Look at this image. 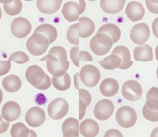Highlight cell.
<instances>
[{"mask_svg":"<svg viewBox=\"0 0 158 137\" xmlns=\"http://www.w3.org/2000/svg\"><path fill=\"white\" fill-rule=\"evenodd\" d=\"M49 44V42L45 36L40 33H33L28 39L26 47L31 55L40 56L47 51Z\"/></svg>","mask_w":158,"mask_h":137,"instance_id":"6da1fadb","label":"cell"},{"mask_svg":"<svg viewBox=\"0 0 158 137\" xmlns=\"http://www.w3.org/2000/svg\"><path fill=\"white\" fill-rule=\"evenodd\" d=\"M113 44L111 39L108 35L97 33L90 41V48L96 56H102L110 52Z\"/></svg>","mask_w":158,"mask_h":137,"instance_id":"7a4b0ae2","label":"cell"},{"mask_svg":"<svg viewBox=\"0 0 158 137\" xmlns=\"http://www.w3.org/2000/svg\"><path fill=\"white\" fill-rule=\"evenodd\" d=\"M116 119L121 127L128 129L135 124L137 120V114L135 110L132 107L124 106L117 110Z\"/></svg>","mask_w":158,"mask_h":137,"instance_id":"3957f363","label":"cell"},{"mask_svg":"<svg viewBox=\"0 0 158 137\" xmlns=\"http://www.w3.org/2000/svg\"><path fill=\"white\" fill-rule=\"evenodd\" d=\"M69 110L68 102L63 98H57L53 100L48 105V112L50 118L54 120H60L64 118Z\"/></svg>","mask_w":158,"mask_h":137,"instance_id":"277c9868","label":"cell"},{"mask_svg":"<svg viewBox=\"0 0 158 137\" xmlns=\"http://www.w3.org/2000/svg\"><path fill=\"white\" fill-rule=\"evenodd\" d=\"M79 74L81 82L89 87L96 86L101 77L99 69L92 65L82 67Z\"/></svg>","mask_w":158,"mask_h":137,"instance_id":"5b68a950","label":"cell"},{"mask_svg":"<svg viewBox=\"0 0 158 137\" xmlns=\"http://www.w3.org/2000/svg\"><path fill=\"white\" fill-rule=\"evenodd\" d=\"M122 94L127 100L135 102L142 97L143 89L139 82L134 80H129L123 84Z\"/></svg>","mask_w":158,"mask_h":137,"instance_id":"8992f818","label":"cell"},{"mask_svg":"<svg viewBox=\"0 0 158 137\" xmlns=\"http://www.w3.org/2000/svg\"><path fill=\"white\" fill-rule=\"evenodd\" d=\"M32 28L30 22L24 17L14 19L10 25L12 34L17 38H24L31 32Z\"/></svg>","mask_w":158,"mask_h":137,"instance_id":"52a82bcc","label":"cell"},{"mask_svg":"<svg viewBox=\"0 0 158 137\" xmlns=\"http://www.w3.org/2000/svg\"><path fill=\"white\" fill-rule=\"evenodd\" d=\"M150 36L149 27L143 22L135 25L130 33V38L132 41L139 45L145 44L148 40Z\"/></svg>","mask_w":158,"mask_h":137,"instance_id":"ba28073f","label":"cell"},{"mask_svg":"<svg viewBox=\"0 0 158 137\" xmlns=\"http://www.w3.org/2000/svg\"><path fill=\"white\" fill-rule=\"evenodd\" d=\"M114 110V103L110 100L103 99L98 102L95 105L94 114L97 119L106 121L113 115Z\"/></svg>","mask_w":158,"mask_h":137,"instance_id":"9c48e42d","label":"cell"},{"mask_svg":"<svg viewBox=\"0 0 158 137\" xmlns=\"http://www.w3.org/2000/svg\"><path fill=\"white\" fill-rule=\"evenodd\" d=\"M25 120L29 126L33 128L38 127L42 126L46 120L45 111L38 106L31 107L27 111Z\"/></svg>","mask_w":158,"mask_h":137,"instance_id":"30bf717a","label":"cell"},{"mask_svg":"<svg viewBox=\"0 0 158 137\" xmlns=\"http://www.w3.org/2000/svg\"><path fill=\"white\" fill-rule=\"evenodd\" d=\"M21 108L19 104L14 101L6 102L2 107L1 116L7 122H12L19 118L21 114Z\"/></svg>","mask_w":158,"mask_h":137,"instance_id":"8fae6325","label":"cell"},{"mask_svg":"<svg viewBox=\"0 0 158 137\" xmlns=\"http://www.w3.org/2000/svg\"><path fill=\"white\" fill-rule=\"evenodd\" d=\"M125 12L131 21L137 22L141 20L145 16V9L141 2L133 1L127 4Z\"/></svg>","mask_w":158,"mask_h":137,"instance_id":"7c38bea8","label":"cell"},{"mask_svg":"<svg viewBox=\"0 0 158 137\" xmlns=\"http://www.w3.org/2000/svg\"><path fill=\"white\" fill-rule=\"evenodd\" d=\"M119 89L118 81L114 78H106L100 84V93L105 97H112L116 95Z\"/></svg>","mask_w":158,"mask_h":137,"instance_id":"4fadbf2b","label":"cell"},{"mask_svg":"<svg viewBox=\"0 0 158 137\" xmlns=\"http://www.w3.org/2000/svg\"><path fill=\"white\" fill-rule=\"evenodd\" d=\"M62 3V0H37L36 6L41 13L51 15L60 9Z\"/></svg>","mask_w":158,"mask_h":137,"instance_id":"5bb4252c","label":"cell"},{"mask_svg":"<svg viewBox=\"0 0 158 137\" xmlns=\"http://www.w3.org/2000/svg\"><path fill=\"white\" fill-rule=\"evenodd\" d=\"M62 13L68 22H73L79 19L80 12V8L79 4L74 1H68L65 3L63 6Z\"/></svg>","mask_w":158,"mask_h":137,"instance_id":"9a60e30c","label":"cell"},{"mask_svg":"<svg viewBox=\"0 0 158 137\" xmlns=\"http://www.w3.org/2000/svg\"><path fill=\"white\" fill-rule=\"evenodd\" d=\"M44 70L40 67L33 65L27 69L25 72V77L27 81L33 87L40 84L45 76Z\"/></svg>","mask_w":158,"mask_h":137,"instance_id":"2e32d148","label":"cell"},{"mask_svg":"<svg viewBox=\"0 0 158 137\" xmlns=\"http://www.w3.org/2000/svg\"><path fill=\"white\" fill-rule=\"evenodd\" d=\"M134 57L135 61H152L153 60V49L147 44L139 45L134 50Z\"/></svg>","mask_w":158,"mask_h":137,"instance_id":"e0dca14e","label":"cell"},{"mask_svg":"<svg viewBox=\"0 0 158 137\" xmlns=\"http://www.w3.org/2000/svg\"><path fill=\"white\" fill-rule=\"evenodd\" d=\"M79 131L80 134L83 137H96L100 132V127L94 119H87L81 123Z\"/></svg>","mask_w":158,"mask_h":137,"instance_id":"ac0fdd59","label":"cell"},{"mask_svg":"<svg viewBox=\"0 0 158 137\" xmlns=\"http://www.w3.org/2000/svg\"><path fill=\"white\" fill-rule=\"evenodd\" d=\"M112 54L118 56L121 59L119 69H127L132 65L134 62L131 60V52L127 47L124 46H117L113 49Z\"/></svg>","mask_w":158,"mask_h":137,"instance_id":"d6986e66","label":"cell"},{"mask_svg":"<svg viewBox=\"0 0 158 137\" xmlns=\"http://www.w3.org/2000/svg\"><path fill=\"white\" fill-rule=\"evenodd\" d=\"M126 1V0H101L100 5L105 12L116 14L123 9Z\"/></svg>","mask_w":158,"mask_h":137,"instance_id":"ffe728a7","label":"cell"},{"mask_svg":"<svg viewBox=\"0 0 158 137\" xmlns=\"http://www.w3.org/2000/svg\"><path fill=\"white\" fill-rule=\"evenodd\" d=\"M70 63L65 61H46V67L53 76L59 77L67 73L69 68Z\"/></svg>","mask_w":158,"mask_h":137,"instance_id":"44dd1931","label":"cell"},{"mask_svg":"<svg viewBox=\"0 0 158 137\" xmlns=\"http://www.w3.org/2000/svg\"><path fill=\"white\" fill-rule=\"evenodd\" d=\"M78 20L79 37L82 38H86L90 36L94 33L95 29V25L93 20L87 17H81Z\"/></svg>","mask_w":158,"mask_h":137,"instance_id":"7402d4cb","label":"cell"},{"mask_svg":"<svg viewBox=\"0 0 158 137\" xmlns=\"http://www.w3.org/2000/svg\"><path fill=\"white\" fill-rule=\"evenodd\" d=\"M62 130L64 137H78L79 131L78 120L74 118L67 119L62 124Z\"/></svg>","mask_w":158,"mask_h":137,"instance_id":"603a6c76","label":"cell"},{"mask_svg":"<svg viewBox=\"0 0 158 137\" xmlns=\"http://www.w3.org/2000/svg\"><path fill=\"white\" fill-rule=\"evenodd\" d=\"M2 85L6 91L9 93H14L20 89L22 80L15 74H9L3 78Z\"/></svg>","mask_w":158,"mask_h":137,"instance_id":"cb8c5ba5","label":"cell"},{"mask_svg":"<svg viewBox=\"0 0 158 137\" xmlns=\"http://www.w3.org/2000/svg\"><path fill=\"white\" fill-rule=\"evenodd\" d=\"M67 52L65 49L62 46L52 47L48 54L41 58L39 61H65L67 60Z\"/></svg>","mask_w":158,"mask_h":137,"instance_id":"d4e9b609","label":"cell"},{"mask_svg":"<svg viewBox=\"0 0 158 137\" xmlns=\"http://www.w3.org/2000/svg\"><path fill=\"white\" fill-rule=\"evenodd\" d=\"M97 33H102L108 35L111 39L113 44L117 43L121 36L120 28L113 23H106L102 25L98 29Z\"/></svg>","mask_w":158,"mask_h":137,"instance_id":"484cf974","label":"cell"},{"mask_svg":"<svg viewBox=\"0 0 158 137\" xmlns=\"http://www.w3.org/2000/svg\"><path fill=\"white\" fill-rule=\"evenodd\" d=\"M34 33H40L45 36L48 38L49 44H52L57 39L58 35L57 29L49 23H44L39 25L35 29Z\"/></svg>","mask_w":158,"mask_h":137,"instance_id":"4316f807","label":"cell"},{"mask_svg":"<svg viewBox=\"0 0 158 137\" xmlns=\"http://www.w3.org/2000/svg\"><path fill=\"white\" fill-rule=\"evenodd\" d=\"M52 84H53L54 87L58 90H67L71 87V77L68 73H66L63 76L59 77L52 76Z\"/></svg>","mask_w":158,"mask_h":137,"instance_id":"83f0119b","label":"cell"},{"mask_svg":"<svg viewBox=\"0 0 158 137\" xmlns=\"http://www.w3.org/2000/svg\"><path fill=\"white\" fill-rule=\"evenodd\" d=\"M121 63V58L118 56L113 54L99 62L101 67L107 70H112L119 68Z\"/></svg>","mask_w":158,"mask_h":137,"instance_id":"f1b7e54d","label":"cell"},{"mask_svg":"<svg viewBox=\"0 0 158 137\" xmlns=\"http://www.w3.org/2000/svg\"><path fill=\"white\" fill-rule=\"evenodd\" d=\"M30 130L23 123L17 122L14 124L10 130V135L12 137H28L31 136Z\"/></svg>","mask_w":158,"mask_h":137,"instance_id":"f546056e","label":"cell"},{"mask_svg":"<svg viewBox=\"0 0 158 137\" xmlns=\"http://www.w3.org/2000/svg\"><path fill=\"white\" fill-rule=\"evenodd\" d=\"M158 89L156 87H152L147 93L146 106L150 110H158Z\"/></svg>","mask_w":158,"mask_h":137,"instance_id":"4dcf8cb0","label":"cell"},{"mask_svg":"<svg viewBox=\"0 0 158 137\" xmlns=\"http://www.w3.org/2000/svg\"><path fill=\"white\" fill-rule=\"evenodd\" d=\"M6 13L10 16L18 15L22 11L23 4L21 0H13L11 2L3 5Z\"/></svg>","mask_w":158,"mask_h":137,"instance_id":"1f68e13d","label":"cell"},{"mask_svg":"<svg viewBox=\"0 0 158 137\" xmlns=\"http://www.w3.org/2000/svg\"><path fill=\"white\" fill-rule=\"evenodd\" d=\"M78 23L72 25L67 33V38L68 41L75 45H79V33Z\"/></svg>","mask_w":158,"mask_h":137,"instance_id":"d6a6232c","label":"cell"},{"mask_svg":"<svg viewBox=\"0 0 158 137\" xmlns=\"http://www.w3.org/2000/svg\"><path fill=\"white\" fill-rule=\"evenodd\" d=\"M8 60L15 62L18 64H23L28 62L30 59L25 52L23 51H17L11 54Z\"/></svg>","mask_w":158,"mask_h":137,"instance_id":"836d02e7","label":"cell"},{"mask_svg":"<svg viewBox=\"0 0 158 137\" xmlns=\"http://www.w3.org/2000/svg\"><path fill=\"white\" fill-rule=\"evenodd\" d=\"M142 113L144 118L151 122H158V110L154 111L149 109L146 105H145L142 109Z\"/></svg>","mask_w":158,"mask_h":137,"instance_id":"e575fe53","label":"cell"},{"mask_svg":"<svg viewBox=\"0 0 158 137\" xmlns=\"http://www.w3.org/2000/svg\"><path fill=\"white\" fill-rule=\"evenodd\" d=\"M52 84V81L51 79L50 78V77L46 73L44 77L43 78V79L42 80V81L38 84V85H36V86H35L34 87H35L37 89L39 90H48L49 89Z\"/></svg>","mask_w":158,"mask_h":137,"instance_id":"d590c367","label":"cell"},{"mask_svg":"<svg viewBox=\"0 0 158 137\" xmlns=\"http://www.w3.org/2000/svg\"><path fill=\"white\" fill-rule=\"evenodd\" d=\"M79 99L82 100L86 105L87 107L89 106L92 101V97L90 93L85 89H79Z\"/></svg>","mask_w":158,"mask_h":137,"instance_id":"8d00e7d4","label":"cell"},{"mask_svg":"<svg viewBox=\"0 0 158 137\" xmlns=\"http://www.w3.org/2000/svg\"><path fill=\"white\" fill-rule=\"evenodd\" d=\"M70 58L73 64L79 67V58H78V53H79V45H76L72 48L70 49Z\"/></svg>","mask_w":158,"mask_h":137,"instance_id":"74e56055","label":"cell"},{"mask_svg":"<svg viewBox=\"0 0 158 137\" xmlns=\"http://www.w3.org/2000/svg\"><path fill=\"white\" fill-rule=\"evenodd\" d=\"M146 5L149 11L153 14H158V0H145Z\"/></svg>","mask_w":158,"mask_h":137,"instance_id":"f35d334b","label":"cell"},{"mask_svg":"<svg viewBox=\"0 0 158 137\" xmlns=\"http://www.w3.org/2000/svg\"><path fill=\"white\" fill-rule=\"evenodd\" d=\"M11 68L10 61H0V76H2L10 71Z\"/></svg>","mask_w":158,"mask_h":137,"instance_id":"ab89813d","label":"cell"},{"mask_svg":"<svg viewBox=\"0 0 158 137\" xmlns=\"http://www.w3.org/2000/svg\"><path fill=\"white\" fill-rule=\"evenodd\" d=\"M79 61L82 62H92L93 61V58L92 56L87 51H81L78 53Z\"/></svg>","mask_w":158,"mask_h":137,"instance_id":"60d3db41","label":"cell"},{"mask_svg":"<svg viewBox=\"0 0 158 137\" xmlns=\"http://www.w3.org/2000/svg\"><path fill=\"white\" fill-rule=\"evenodd\" d=\"M79 120H81L85 114V111H86V108H87V106L85 105V103L81 100L79 99Z\"/></svg>","mask_w":158,"mask_h":137,"instance_id":"b9f144b4","label":"cell"},{"mask_svg":"<svg viewBox=\"0 0 158 137\" xmlns=\"http://www.w3.org/2000/svg\"><path fill=\"white\" fill-rule=\"evenodd\" d=\"M104 137H123L121 132L117 129H110L108 131Z\"/></svg>","mask_w":158,"mask_h":137,"instance_id":"7bdbcfd3","label":"cell"},{"mask_svg":"<svg viewBox=\"0 0 158 137\" xmlns=\"http://www.w3.org/2000/svg\"><path fill=\"white\" fill-rule=\"evenodd\" d=\"M2 116L0 115V129H1V134H3L6 132L9 128V122H6L3 120Z\"/></svg>","mask_w":158,"mask_h":137,"instance_id":"ee69618b","label":"cell"},{"mask_svg":"<svg viewBox=\"0 0 158 137\" xmlns=\"http://www.w3.org/2000/svg\"><path fill=\"white\" fill-rule=\"evenodd\" d=\"M158 18H156L155 20V21L153 23V25H152L153 31L156 38H158Z\"/></svg>","mask_w":158,"mask_h":137,"instance_id":"f6af8a7d","label":"cell"},{"mask_svg":"<svg viewBox=\"0 0 158 137\" xmlns=\"http://www.w3.org/2000/svg\"><path fill=\"white\" fill-rule=\"evenodd\" d=\"M79 8H80V12H81V14H82L85 9V7H86V3L85 2L84 0H79Z\"/></svg>","mask_w":158,"mask_h":137,"instance_id":"bcb514c9","label":"cell"},{"mask_svg":"<svg viewBox=\"0 0 158 137\" xmlns=\"http://www.w3.org/2000/svg\"><path fill=\"white\" fill-rule=\"evenodd\" d=\"M79 73H77L75 76H74V81H75V85L76 88L79 90L78 87V76H79Z\"/></svg>","mask_w":158,"mask_h":137,"instance_id":"7dc6e473","label":"cell"},{"mask_svg":"<svg viewBox=\"0 0 158 137\" xmlns=\"http://www.w3.org/2000/svg\"><path fill=\"white\" fill-rule=\"evenodd\" d=\"M13 0H0V3H2L3 4H6L11 2Z\"/></svg>","mask_w":158,"mask_h":137,"instance_id":"c3c4849f","label":"cell"},{"mask_svg":"<svg viewBox=\"0 0 158 137\" xmlns=\"http://www.w3.org/2000/svg\"><path fill=\"white\" fill-rule=\"evenodd\" d=\"M2 91L0 90V103L2 102Z\"/></svg>","mask_w":158,"mask_h":137,"instance_id":"681fc988","label":"cell"},{"mask_svg":"<svg viewBox=\"0 0 158 137\" xmlns=\"http://www.w3.org/2000/svg\"><path fill=\"white\" fill-rule=\"evenodd\" d=\"M2 17V11H1V6H0V20L1 19Z\"/></svg>","mask_w":158,"mask_h":137,"instance_id":"f907efd6","label":"cell"},{"mask_svg":"<svg viewBox=\"0 0 158 137\" xmlns=\"http://www.w3.org/2000/svg\"><path fill=\"white\" fill-rule=\"evenodd\" d=\"M24 1H32L33 0H24Z\"/></svg>","mask_w":158,"mask_h":137,"instance_id":"816d5d0a","label":"cell"},{"mask_svg":"<svg viewBox=\"0 0 158 137\" xmlns=\"http://www.w3.org/2000/svg\"><path fill=\"white\" fill-rule=\"evenodd\" d=\"M88 1H97V0H88Z\"/></svg>","mask_w":158,"mask_h":137,"instance_id":"f5cc1de1","label":"cell"},{"mask_svg":"<svg viewBox=\"0 0 158 137\" xmlns=\"http://www.w3.org/2000/svg\"><path fill=\"white\" fill-rule=\"evenodd\" d=\"M0 134H1V129H0Z\"/></svg>","mask_w":158,"mask_h":137,"instance_id":"db71d44e","label":"cell"}]
</instances>
